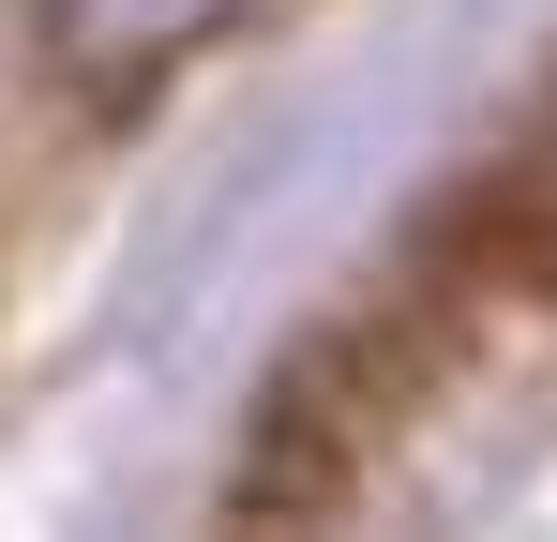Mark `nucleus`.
I'll use <instances>...</instances> for the list:
<instances>
[{
    "label": "nucleus",
    "instance_id": "nucleus-1",
    "mask_svg": "<svg viewBox=\"0 0 557 542\" xmlns=\"http://www.w3.org/2000/svg\"><path fill=\"white\" fill-rule=\"evenodd\" d=\"M211 15H226V0H30V46L91 90V106H121V90H151L182 61Z\"/></svg>",
    "mask_w": 557,
    "mask_h": 542
}]
</instances>
